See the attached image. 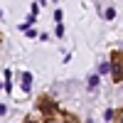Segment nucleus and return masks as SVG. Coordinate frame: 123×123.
<instances>
[{"label": "nucleus", "mask_w": 123, "mask_h": 123, "mask_svg": "<svg viewBox=\"0 0 123 123\" xmlns=\"http://www.w3.org/2000/svg\"><path fill=\"white\" fill-rule=\"evenodd\" d=\"M57 37H64V27H62V22H57V30H54Z\"/></svg>", "instance_id": "obj_7"}, {"label": "nucleus", "mask_w": 123, "mask_h": 123, "mask_svg": "<svg viewBox=\"0 0 123 123\" xmlns=\"http://www.w3.org/2000/svg\"><path fill=\"white\" fill-rule=\"evenodd\" d=\"M5 113H7V106H5V104H0V116H5Z\"/></svg>", "instance_id": "obj_10"}, {"label": "nucleus", "mask_w": 123, "mask_h": 123, "mask_svg": "<svg viewBox=\"0 0 123 123\" xmlns=\"http://www.w3.org/2000/svg\"><path fill=\"white\" fill-rule=\"evenodd\" d=\"M30 86H32V74H22V91H30Z\"/></svg>", "instance_id": "obj_3"}, {"label": "nucleus", "mask_w": 123, "mask_h": 123, "mask_svg": "<svg viewBox=\"0 0 123 123\" xmlns=\"http://www.w3.org/2000/svg\"><path fill=\"white\" fill-rule=\"evenodd\" d=\"M116 123H123V108L118 111V116H116Z\"/></svg>", "instance_id": "obj_9"}, {"label": "nucleus", "mask_w": 123, "mask_h": 123, "mask_svg": "<svg viewBox=\"0 0 123 123\" xmlns=\"http://www.w3.org/2000/svg\"><path fill=\"white\" fill-rule=\"evenodd\" d=\"M111 76H113L116 84L123 81V52L121 49H116V52L111 54Z\"/></svg>", "instance_id": "obj_1"}, {"label": "nucleus", "mask_w": 123, "mask_h": 123, "mask_svg": "<svg viewBox=\"0 0 123 123\" xmlns=\"http://www.w3.org/2000/svg\"><path fill=\"white\" fill-rule=\"evenodd\" d=\"M25 123H35V121H32V118H25Z\"/></svg>", "instance_id": "obj_11"}, {"label": "nucleus", "mask_w": 123, "mask_h": 123, "mask_svg": "<svg viewBox=\"0 0 123 123\" xmlns=\"http://www.w3.org/2000/svg\"><path fill=\"white\" fill-rule=\"evenodd\" d=\"M111 118H116V113H113V108H108V111H106V121H111Z\"/></svg>", "instance_id": "obj_8"}, {"label": "nucleus", "mask_w": 123, "mask_h": 123, "mask_svg": "<svg viewBox=\"0 0 123 123\" xmlns=\"http://www.w3.org/2000/svg\"><path fill=\"white\" fill-rule=\"evenodd\" d=\"M111 71V62H104V64H98V74H106Z\"/></svg>", "instance_id": "obj_5"}, {"label": "nucleus", "mask_w": 123, "mask_h": 123, "mask_svg": "<svg viewBox=\"0 0 123 123\" xmlns=\"http://www.w3.org/2000/svg\"><path fill=\"white\" fill-rule=\"evenodd\" d=\"M37 108L42 111V116H44V121H52L54 118V101L52 98H47V96H42L37 101Z\"/></svg>", "instance_id": "obj_2"}, {"label": "nucleus", "mask_w": 123, "mask_h": 123, "mask_svg": "<svg viewBox=\"0 0 123 123\" xmlns=\"http://www.w3.org/2000/svg\"><path fill=\"white\" fill-rule=\"evenodd\" d=\"M104 17H106V20H113V17H116V10H113V7L104 10Z\"/></svg>", "instance_id": "obj_6"}, {"label": "nucleus", "mask_w": 123, "mask_h": 123, "mask_svg": "<svg viewBox=\"0 0 123 123\" xmlns=\"http://www.w3.org/2000/svg\"><path fill=\"white\" fill-rule=\"evenodd\" d=\"M0 17H3V12H0Z\"/></svg>", "instance_id": "obj_12"}, {"label": "nucleus", "mask_w": 123, "mask_h": 123, "mask_svg": "<svg viewBox=\"0 0 123 123\" xmlns=\"http://www.w3.org/2000/svg\"><path fill=\"white\" fill-rule=\"evenodd\" d=\"M89 89H91V91L98 89V76H96V74H91V76H89Z\"/></svg>", "instance_id": "obj_4"}]
</instances>
